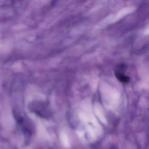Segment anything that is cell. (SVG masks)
<instances>
[{"instance_id":"1","label":"cell","mask_w":149,"mask_h":149,"mask_svg":"<svg viewBox=\"0 0 149 149\" xmlns=\"http://www.w3.org/2000/svg\"><path fill=\"white\" fill-rule=\"evenodd\" d=\"M116 77L120 81L123 83H128L130 82V78L127 76L124 75L123 74L116 73Z\"/></svg>"}]
</instances>
